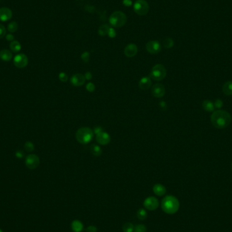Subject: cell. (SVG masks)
I'll list each match as a JSON object with an SVG mask.
<instances>
[{
    "instance_id": "cell-1",
    "label": "cell",
    "mask_w": 232,
    "mask_h": 232,
    "mask_svg": "<svg viewBox=\"0 0 232 232\" xmlns=\"http://www.w3.org/2000/svg\"><path fill=\"white\" fill-rule=\"evenodd\" d=\"M211 123L215 128L223 129L231 124V116L225 110H217L212 113L211 117Z\"/></svg>"
},
{
    "instance_id": "cell-2",
    "label": "cell",
    "mask_w": 232,
    "mask_h": 232,
    "mask_svg": "<svg viewBox=\"0 0 232 232\" xmlns=\"http://www.w3.org/2000/svg\"><path fill=\"white\" fill-rule=\"evenodd\" d=\"M161 207L164 212L169 214H173L178 211L180 203L176 197L173 195H167L162 201Z\"/></svg>"
},
{
    "instance_id": "cell-3",
    "label": "cell",
    "mask_w": 232,
    "mask_h": 232,
    "mask_svg": "<svg viewBox=\"0 0 232 232\" xmlns=\"http://www.w3.org/2000/svg\"><path fill=\"white\" fill-rule=\"evenodd\" d=\"M94 131L87 127H82L78 129L75 135L77 141L81 144H88L93 139Z\"/></svg>"
},
{
    "instance_id": "cell-4",
    "label": "cell",
    "mask_w": 232,
    "mask_h": 232,
    "mask_svg": "<svg viewBox=\"0 0 232 232\" xmlns=\"http://www.w3.org/2000/svg\"><path fill=\"white\" fill-rule=\"evenodd\" d=\"M109 23L115 28H120L124 26L127 22V17L125 14L120 11L114 12L109 17Z\"/></svg>"
},
{
    "instance_id": "cell-5",
    "label": "cell",
    "mask_w": 232,
    "mask_h": 232,
    "mask_svg": "<svg viewBox=\"0 0 232 232\" xmlns=\"http://www.w3.org/2000/svg\"><path fill=\"white\" fill-rule=\"evenodd\" d=\"M167 71L165 67L161 64H157L153 67L150 73V78L155 81H161L166 76Z\"/></svg>"
},
{
    "instance_id": "cell-6",
    "label": "cell",
    "mask_w": 232,
    "mask_h": 232,
    "mask_svg": "<svg viewBox=\"0 0 232 232\" xmlns=\"http://www.w3.org/2000/svg\"><path fill=\"white\" fill-rule=\"evenodd\" d=\"M133 10L139 16H145L149 12V5L145 0H137L133 5Z\"/></svg>"
},
{
    "instance_id": "cell-7",
    "label": "cell",
    "mask_w": 232,
    "mask_h": 232,
    "mask_svg": "<svg viewBox=\"0 0 232 232\" xmlns=\"http://www.w3.org/2000/svg\"><path fill=\"white\" fill-rule=\"evenodd\" d=\"M40 160L38 156L35 154H29L27 156L25 160V164L28 168L34 170L39 166Z\"/></svg>"
},
{
    "instance_id": "cell-8",
    "label": "cell",
    "mask_w": 232,
    "mask_h": 232,
    "mask_svg": "<svg viewBox=\"0 0 232 232\" xmlns=\"http://www.w3.org/2000/svg\"><path fill=\"white\" fill-rule=\"evenodd\" d=\"M29 63V60L25 54H18L14 58V64L17 68L23 69L26 67Z\"/></svg>"
},
{
    "instance_id": "cell-9",
    "label": "cell",
    "mask_w": 232,
    "mask_h": 232,
    "mask_svg": "<svg viewBox=\"0 0 232 232\" xmlns=\"http://www.w3.org/2000/svg\"><path fill=\"white\" fill-rule=\"evenodd\" d=\"M143 206L145 208L149 210V211H155L159 206V201L157 198L153 196H150L144 200Z\"/></svg>"
},
{
    "instance_id": "cell-10",
    "label": "cell",
    "mask_w": 232,
    "mask_h": 232,
    "mask_svg": "<svg viewBox=\"0 0 232 232\" xmlns=\"http://www.w3.org/2000/svg\"><path fill=\"white\" fill-rule=\"evenodd\" d=\"M162 46L158 41H150L146 44L147 51L152 54H156L161 51Z\"/></svg>"
},
{
    "instance_id": "cell-11",
    "label": "cell",
    "mask_w": 232,
    "mask_h": 232,
    "mask_svg": "<svg viewBox=\"0 0 232 232\" xmlns=\"http://www.w3.org/2000/svg\"><path fill=\"white\" fill-rule=\"evenodd\" d=\"M152 93L153 96L156 98H162L166 93L165 87L161 83H156L152 87Z\"/></svg>"
},
{
    "instance_id": "cell-12",
    "label": "cell",
    "mask_w": 232,
    "mask_h": 232,
    "mask_svg": "<svg viewBox=\"0 0 232 232\" xmlns=\"http://www.w3.org/2000/svg\"><path fill=\"white\" fill-rule=\"evenodd\" d=\"M96 140L100 145H105L110 142L111 136L108 133L102 131L101 132L96 135Z\"/></svg>"
},
{
    "instance_id": "cell-13",
    "label": "cell",
    "mask_w": 232,
    "mask_h": 232,
    "mask_svg": "<svg viewBox=\"0 0 232 232\" xmlns=\"http://www.w3.org/2000/svg\"><path fill=\"white\" fill-rule=\"evenodd\" d=\"M12 16V12L10 8L3 7L0 8V21L5 22L10 20Z\"/></svg>"
},
{
    "instance_id": "cell-14",
    "label": "cell",
    "mask_w": 232,
    "mask_h": 232,
    "mask_svg": "<svg viewBox=\"0 0 232 232\" xmlns=\"http://www.w3.org/2000/svg\"><path fill=\"white\" fill-rule=\"evenodd\" d=\"M86 78L84 75L80 74H77L73 75L71 78V82L75 86H81L84 84Z\"/></svg>"
},
{
    "instance_id": "cell-15",
    "label": "cell",
    "mask_w": 232,
    "mask_h": 232,
    "mask_svg": "<svg viewBox=\"0 0 232 232\" xmlns=\"http://www.w3.org/2000/svg\"><path fill=\"white\" fill-rule=\"evenodd\" d=\"M138 47L135 44H130L126 46L124 49V54L127 57H133L137 54Z\"/></svg>"
},
{
    "instance_id": "cell-16",
    "label": "cell",
    "mask_w": 232,
    "mask_h": 232,
    "mask_svg": "<svg viewBox=\"0 0 232 232\" xmlns=\"http://www.w3.org/2000/svg\"><path fill=\"white\" fill-rule=\"evenodd\" d=\"M152 82L150 77H143L139 81V86L141 90H146L150 88L151 86H152Z\"/></svg>"
},
{
    "instance_id": "cell-17",
    "label": "cell",
    "mask_w": 232,
    "mask_h": 232,
    "mask_svg": "<svg viewBox=\"0 0 232 232\" xmlns=\"http://www.w3.org/2000/svg\"><path fill=\"white\" fill-rule=\"evenodd\" d=\"M153 191L158 196H163L166 194V189L163 185L158 183L153 187Z\"/></svg>"
},
{
    "instance_id": "cell-18",
    "label": "cell",
    "mask_w": 232,
    "mask_h": 232,
    "mask_svg": "<svg viewBox=\"0 0 232 232\" xmlns=\"http://www.w3.org/2000/svg\"><path fill=\"white\" fill-rule=\"evenodd\" d=\"M71 227L74 232H82L83 230V223L79 220H75L72 221Z\"/></svg>"
},
{
    "instance_id": "cell-19",
    "label": "cell",
    "mask_w": 232,
    "mask_h": 232,
    "mask_svg": "<svg viewBox=\"0 0 232 232\" xmlns=\"http://www.w3.org/2000/svg\"><path fill=\"white\" fill-rule=\"evenodd\" d=\"M12 58V53L11 52L10 50L4 49L0 51V58L2 60L5 61V62H8L10 61Z\"/></svg>"
},
{
    "instance_id": "cell-20",
    "label": "cell",
    "mask_w": 232,
    "mask_h": 232,
    "mask_svg": "<svg viewBox=\"0 0 232 232\" xmlns=\"http://www.w3.org/2000/svg\"><path fill=\"white\" fill-rule=\"evenodd\" d=\"M202 107L206 111H208V112H213L215 109L214 103L208 100H205L203 102Z\"/></svg>"
},
{
    "instance_id": "cell-21",
    "label": "cell",
    "mask_w": 232,
    "mask_h": 232,
    "mask_svg": "<svg viewBox=\"0 0 232 232\" xmlns=\"http://www.w3.org/2000/svg\"><path fill=\"white\" fill-rule=\"evenodd\" d=\"M223 92L225 95L231 96L232 95V81L225 82L223 86Z\"/></svg>"
},
{
    "instance_id": "cell-22",
    "label": "cell",
    "mask_w": 232,
    "mask_h": 232,
    "mask_svg": "<svg viewBox=\"0 0 232 232\" xmlns=\"http://www.w3.org/2000/svg\"><path fill=\"white\" fill-rule=\"evenodd\" d=\"M90 152L94 156H100L102 154V149L99 145H93L90 147Z\"/></svg>"
},
{
    "instance_id": "cell-23",
    "label": "cell",
    "mask_w": 232,
    "mask_h": 232,
    "mask_svg": "<svg viewBox=\"0 0 232 232\" xmlns=\"http://www.w3.org/2000/svg\"><path fill=\"white\" fill-rule=\"evenodd\" d=\"M10 50L13 52H18L21 50V45L18 41H12L10 44Z\"/></svg>"
},
{
    "instance_id": "cell-24",
    "label": "cell",
    "mask_w": 232,
    "mask_h": 232,
    "mask_svg": "<svg viewBox=\"0 0 232 232\" xmlns=\"http://www.w3.org/2000/svg\"><path fill=\"white\" fill-rule=\"evenodd\" d=\"M136 217L141 221H143L147 219V212L143 208H140L136 212Z\"/></svg>"
},
{
    "instance_id": "cell-25",
    "label": "cell",
    "mask_w": 232,
    "mask_h": 232,
    "mask_svg": "<svg viewBox=\"0 0 232 232\" xmlns=\"http://www.w3.org/2000/svg\"><path fill=\"white\" fill-rule=\"evenodd\" d=\"M135 226L130 222H126L122 225V230L124 232H133Z\"/></svg>"
},
{
    "instance_id": "cell-26",
    "label": "cell",
    "mask_w": 232,
    "mask_h": 232,
    "mask_svg": "<svg viewBox=\"0 0 232 232\" xmlns=\"http://www.w3.org/2000/svg\"><path fill=\"white\" fill-rule=\"evenodd\" d=\"M109 27L107 25H103L99 27V34L101 36H105L108 34L109 30Z\"/></svg>"
},
{
    "instance_id": "cell-27",
    "label": "cell",
    "mask_w": 232,
    "mask_h": 232,
    "mask_svg": "<svg viewBox=\"0 0 232 232\" xmlns=\"http://www.w3.org/2000/svg\"><path fill=\"white\" fill-rule=\"evenodd\" d=\"M163 45L166 48H171V47L174 46V41L172 40V39L168 38L164 40Z\"/></svg>"
},
{
    "instance_id": "cell-28",
    "label": "cell",
    "mask_w": 232,
    "mask_h": 232,
    "mask_svg": "<svg viewBox=\"0 0 232 232\" xmlns=\"http://www.w3.org/2000/svg\"><path fill=\"white\" fill-rule=\"evenodd\" d=\"M18 27V25L17 23H16V22L14 21V22H11V23L8 25V29L11 33H15L17 31Z\"/></svg>"
},
{
    "instance_id": "cell-29",
    "label": "cell",
    "mask_w": 232,
    "mask_h": 232,
    "mask_svg": "<svg viewBox=\"0 0 232 232\" xmlns=\"http://www.w3.org/2000/svg\"><path fill=\"white\" fill-rule=\"evenodd\" d=\"M134 232H147V227L143 224H139L135 226Z\"/></svg>"
},
{
    "instance_id": "cell-30",
    "label": "cell",
    "mask_w": 232,
    "mask_h": 232,
    "mask_svg": "<svg viewBox=\"0 0 232 232\" xmlns=\"http://www.w3.org/2000/svg\"><path fill=\"white\" fill-rule=\"evenodd\" d=\"M25 150L27 151V152H33V150H34V145H33V143L32 142H30V141H28V142H26L25 144Z\"/></svg>"
},
{
    "instance_id": "cell-31",
    "label": "cell",
    "mask_w": 232,
    "mask_h": 232,
    "mask_svg": "<svg viewBox=\"0 0 232 232\" xmlns=\"http://www.w3.org/2000/svg\"><path fill=\"white\" fill-rule=\"evenodd\" d=\"M58 78H59V80L61 81V82H65L68 80V75H67L65 73L61 72L60 73L59 75H58Z\"/></svg>"
},
{
    "instance_id": "cell-32",
    "label": "cell",
    "mask_w": 232,
    "mask_h": 232,
    "mask_svg": "<svg viewBox=\"0 0 232 232\" xmlns=\"http://www.w3.org/2000/svg\"><path fill=\"white\" fill-rule=\"evenodd\" d=\"M86 90H87L88 92H90V93H93L95 90V86L94 85V83H88L86 85Z\"/></svg>"
},
{
    "instance_id": "cell-33",
    "label": "cell",
    "mask_w": 232,
    "mask_h": 232,
    "mask_svg": "<svg viewBox=\"0 0 232 232\" xmlns=\"http://www.w3.org/2000/svg\"><path fill=\"white\" fill-rule=\"evenodd\" d=\"M5 33H6V31H5L4 26L3 25L0 24V39L4 38Z\"/></svg>"
},
{
    "instance_id": "cell-34",
    "label": "cell",
    "mask_w": 232,
    "mask_h": 232,
    "mask_svg": "<svg viewBox=\"0 0 232 232\" xmlns=\"http://www.w3.org/2000/svg\"><path fill=\"white\" fill-rule=\"evenodd\" d=\"M214 107L215 108L220 109V108H221L223 106V101L221 99H217L216 101L214 102Z\"/></svg>"
},
{
    "instance_id": "cell-35",
    "label": "cell",
    "mask_w": 232,
    "mask_h": 232,
    "mask_svg": "<svg viewBox=\"0 0 232 232\" xmlns=\"http://www.w3.org/2000/svg\"><path fill=\"white\" fill-rule=\"evenodd\" d=\"M86 232H97L98 229L96 226L90 225V226H88L87 228H86Z\"/></svg>"
},
{
    "instance_id": "cell-36",
    "label": "cell",
    "mask_w": 232,
    "mask_h": 232,
    "mask_svg": "<svg viewBox=\"0 0 232 232\" xmlns=\"http://www.w3.org/2000/svg\"><path fill=\"white\" fill-rule=\"evenodd\" d=\"M107 35L111 38H115L116 35V33L115 29H114L113 28H109V32H108Z\"/></svg>"
},
{
    "instance_id": "cell-37",
    "label": "cell",
    "mask_w": 232,
    "mask_h": 232,
    "mask_svg": "<svg viewBox=\"0 0 232 232\" xmlns=\"http://www.w3.org/2000/svg\"><path fill=\"white\" fill-rule=\"evenodd\" d=\"M89 58H90V54H89V53L86 52L84 53H83L82 55V60L83 61H85V62H88V60H89Z\"/></svg>"
},
{
    "instance_id": "cell-38",
    "label": "cell",
    "mask_w": 232,
    "mask_h": 232,
    "mask_svg": "<svg viewBox=\"0 0 232 232\" xmlns=\"http://www.w3.org/2000/svg\"><path fill=\"white\" fill-rule=\"evenodd\" d=\"M103 131V129L100 127L99 126H97V127H95L94 128V133L95 134V135H97V134H99L100 132H101Z\"/></svg>"
},
{
    "instance_id": "cell-39",
    "label": "cell",
    "mask_w": 232,
    "mask_h": 232,
    "mask_svg": "<svg viewBox=\"0 0 232 232\" xmlns=\"http://www.w3.org/2000/svg\"><path fill=\"white\" fill-rule=\"evenodd\" d=\"M84 77L86 78V80H91L92 77H93V75L91 74L90 72H86L85 75H84Z\"/></svg>"
},
{
    "instance_id": "cell-40",
    "label": "cell",
    "mask_w": 232,
    "mask_h": 232,
    "mask_svg": "<svg viewBox=\"0 0 232 232\" xmlns=\"http://www.w3.org/2000/svg\"><path fill=\"white\" fill-rule=\"evenodd\" d=\"M16 156L18 158H22L24 156V153L22 151H18L16 153Z\"/></svg>"
},
{
    "instance_id": "cell-41",
    "label": "cell",
    "mask_w": 232,
    "mask_h": 232,
    "mask_svg": "<svg viewBox=\"0 0 232 232\" xmlns=\"http://www.w3.org/2000/svg\"><path fill=\"white\" fill-rule=\"evenodd\" d=\"M123 4H124L126 6H130V5H132V1H131V0H124Z\"/></svg>"
},
{
    "instance_id": "cell-42",
    "label": "cell",
    "mask_w": 232,
    "mask_h": 232,
    "mask_svg": "<svg viewBox=\"0 0 232 232\" xmlns=\"http://www.w3.org/2000/svg\"><path fill=\"white\" fill-rule=\"evenodd\" d=\"M6 40L8 41H13L14 40V36L12 34H8L6 35Z\"/></svg>"
},
{
    "instance_id": "cell-43",
    "label": "cell",
    "mask_w": 232,
    "mask_h": 232,
    "mask_svg": "<svg viewBox=\"0 0 232 232\" xmlns=\"http://www.w3.org/2000/svg\"><path fill=\"white\" fill-rule=\"evenodd\" d=\"M160 107H161V108H162V109H166V107H167L166 103L165 102H162L160 103Z\"/></svg>"
},
{
    "instance_id": "cell-44",
    "label": "cell",
    "mask_w": 232,
    "mask_h": 232,
    "mask_svg": "<svg viewBox=\"0 0 232 232\" xmlns=\"http://www.w3.org/2000/svg\"><path fill=\"white\" fill-rule=\"evenodd\" d=\"M231 170H232V163H231Z\"/></svg>"
},
{
    "instance_id": "cell-45",
    "label": "cell",
    "mask_w": 232,
    "mask_h": 232,
    "mask_svg": "<svg viewBox=\"0 0 232 232\" xmlns=\"http://www.w3.org/2000/svg\"><path fill=\"white\" fill-rule=\"evenodd\" d=\"M0 232H3V231H2V230H0Z\"/></svg>"
}]
</instances>
